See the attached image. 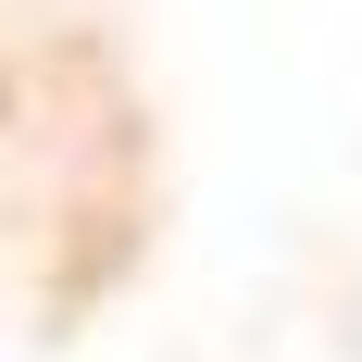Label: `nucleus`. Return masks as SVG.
I'll use <instances>...</instances> for the list:
<instances>
[]
</instances>
